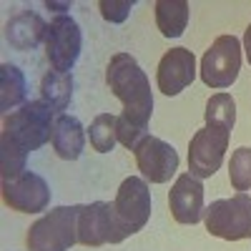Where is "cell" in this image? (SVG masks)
I'll list each match as a JSON object with an SVG mask.
<instances>
[{"label":"cell","instance_id":"obj_1","mask_svg":"<svg viewBox=\"0 0 251 251\" xmlns=\"http://www.w3.org/2000/svg\"><path fill=\"white\" fill-rule=\"evenodd\" d=\"M106 86L123 103V113L116 121L118 143L128 151H136L149 138V121L153 113V93L149 75L138 60L128 53H116L106 68Z\"/></svg>","mask_w":251,"mask_h":251},{"label":"cell","instance_id":"obj_2","mask_svg":"<svg viewBox=\"0 0 251 251\" xmlns=\"http://www.w3.org/2000/svg\"><path fill=\"white\" fill-rule=\"evenodd\" d=\"M55 113L43 100H28L18 111L8 113L0 136V171L3 181L25 174L28 153L43 149L53 136Z\"/></svg>","mask_w":251,"mask_h":251},{"label":"cell","instance_id":"obj_3","mask_svg":"<svg viewBox=\"0 0 251 251\" xmlns=\"http://www.w3.org/2000/svg\"><path fill=\"white\" fill-rule=\"evenodd\" d=\"M80 203L73 206H55L46 211L28 228V251H68L78 244V219Z\"/></svg>","mask_w":251,"mask_h":251},{"label":"cell","instance_id":"obj_4","mask_svg":"<svg viewBox=\"0 0 251 251\" xmlns=\"http://www.w3.org/2000/svg\"><path fill=\"white\" fill-rule=\"evenodd\" d=\"M206 231L224 241L251 239V196L236 194L231 199H219L203 211Z\"/></svg>","mask_w":251,"mask_h":251},{"label":"cell","instance_id":"obj_5","mask_svg":"<svg viewBox=\"0 0 251 251\" xmlns=\"http://www.w3.org/2000/svg\"><path fill=\"white\" fill-rule=\"evenodd\" d=\"M241 71V43L236 35H219L201 58L199 75L208 88H228Z\"/></svg>","mask_w":251,"mask_h":251},{"label":"cell","instance_id":"obj_6","mask_svg":"<svg viewBox=\"0 0 251 251\" xmlns=\"http://www.w3.org/2000/svg\"><path fill=\"white\" fill-rule=\"evenodd\" d=\"M43 48H46V58L50 63V71L71 73L80 58V50H83L80 25L71 15H55L48 23Z\"/></svg>","mask_w":251,"mask_h":251},{"label":"cell","instance_id":"obj_7","mask_svg":"<svg viewBox=\"0 0 251 251\" xmlns=\"http://www.w3.org/2000/svg\"><path fill=\"white\" fill-rule=\"evenodd\" d=\"M113 211H116V216L121 221V228L126 231V236L138 234L141 228L149 224L151 211H153L149 181L141 178V176L123 178V183L118 186V191H116Z\"/></svg>","mask_w":251,"mask_h":251},{"label":"cell","instance_id":"obj_8","mask_svg":"<svg viewBox=\"0 0 251 251\" xmlns=\"http://www.w3.org/2000/svg\"><path fill=\"white\" fill-rule=\"evenodd\" d=\"M126 231L113 211V203L108 201H93L80 208L78 219V244L83 246H103V244H121L126 241Z\"/></svg>","mask_w":251,"mask_h":251},{"label":"cell","instance_id":"obj_9","mask_svg":"<svg viewBox=\"0 0 251 251\" xmlns=\"http://www.w3.org/2000/svg\"><path fill=\"white\" fill-rule=\"evenodd\" d=\"M228 138L231 131L214 126H203L201 131H196L188 143V174L196 178H211L224 163Z\"/></svg>","mask_w":251,"mask_h":251},{"label":"cell","instance_id":"obj_10","mask_svg":"<svg viewBox=\"0 0 251 251\" xmlns=\"http://www.w3.org/2000/svg\"><path fill=\"white\" fill-rule=\"evenodd\" d=\"M0 194H3V203L18 214H40L50 206V186L35 171H25L3 181Z\"/></svg>","mask_w":251,"mask_h":251},{"label":"cell","instance_id":"obj_11","mask_svg":"<svg viewBox=\"0 0 251 251\" xmlns=\"http://www.w3.org/2000/svg\"><path fill=\"white\" fill-rule=\"evenodd\" d=\"M133 153H136L138 171L151 183H169L171 176H176L178 171V153L163 138L149 136Z\"/></svg>","mask_w":251,"mask_h":251},{"label":"cell","instance_id":"obj_12","mask_svg":"<svg viewBox=\"0 0 251 251\" xmlns=\"http://www.w3.org/2000/svg\"><path fill=\"white\" fill-rule=\"evenodd\" d=\"M196 78V58L188 48L166 50L156 68V83L163 96H178Z\"/></svg>","mask_w":251,"mask_h":251},{"label":"cell","instance_id":"obj_13","mask_svg":"<svg viewBox=\"0 0 251 251\" xmlns=\"http://www.w3.org/2000/svg\"><path fill=\"white\" fill-rule=\"evenodd\" d=\"M169 208L174 221L183 224V226H194L203 219V183L201 178L191 176V174H181L171 191H169Z\"/></svg>","mask_w":251,"mask_h":251},{"label":"cell","instance_id":"obj_14","mask_svg":"<svg viewBox=\"0 0 251 251\" xmlns=\"http://www.w3.org/2000/svg\"><path fill=\"white\" fill-rule=\"evenodd\" d=\"M50 146L58 158L63 161H78L86 146V128L75 116L60 113L55 116L53 123V136H50Z\"/></svg>","mask_w":251,"mask_h":251},{"label":"cell","instance_id":"obj_15","mask_svg":"<svg viewBox=\"0 0 251 251\" xmlns=\"http://www.w3.org/2000/svg\"><path fill=\"white\" fill-rule=\"evenodd\" d=\"M46 30H48V23L38 13L23 10V13H18L8 20L5 40L15 50H30V48L40 46L46 40Z\"/></svg>","mask_w":251,"mask_h":251},{"label":"cell","instance_id":"obj_16","mask_svg":"<svg viewBox=\"0 0 251 251\" xmlns=\"http://www.w3.org/2000/svg\"><path fill=\"white\" fill-rule=\"evenodd\" d=\"M71 98H73V75L48 71L43 80H40V100L53 113L60 116V111H66L71 106Z\"/></svg>","mask_w":251,"mask_h":251},{"label":"cell","instance_id":"obj_17","mask_svg":"<svg viewBox=\"0 0 251 251\" xmlns=\"http://www.w3.org/2000/svg\"><path fill=\"white\" fill-rule=\"evenodd\" d=\"M25 91H28V86H25L23 71L13 66V63H3L0 66V111L8 116V113H13L15 106L28 103Z\"/></svg>","mask_w":251,"mask_h":251},{"label":"cell","instance_id":"obj_18","mask_svg":"<svg viewBox=\"0 0 251 251\" xmlns=\"http://www.w3.org/2000/svg\"><path fill=\"white\" fill-rule=\"evenodd\" d=\"M156 25L163 38H178L188 25V3L186 0H158L153 5Z\"/></svg>","mask_w":251,"mask_h":251},{"label":"cell","instance_id":"obj_19","mask_svg":"<svg viewBox=\"0 0 251 251\" xmlns=\"http://www.w3.org/2000/svg\"><path fill=\"white\" fill-rule=\"evenodd\" d=\"M203 118H206V126L231 131L234 123H236V100L228 93H214L206 100Z\"/></svg>","mask_w":251,"mask_h":251},{"label":"cell","instance_id":"obj_20","mask_svg":"<svg viewBox=\"0 0 251 251\" xmlns=\"http://www.w3.org/2000/svg\"><path fill=\"white\" fill-rule=\"evenodd\" d=\"M116 121H118V116H113V113H100V116L93 118L91 128H88V138H91L93 151H98V153H111L113 151V146L118 143Z\"/></svg>","mask_w":251,"mask_h":251},{"label":"cell","instance_id":"obj_21","mask_svg":"<svg viewBox=\"0 0 251 251\" xmlns=\"http://www.w3.org/2000/svg\"><path fill=\"white\" fill-rule=\"evenodd\" d=\"M228 181H231L234 191L246 194L251 188V149L249 146H241L231 153V161H228Z\"/></svg>","mask_w":251,"mask_h":251},{"label":"cell","instance_id":"obj_22","mask_svg":"<svg viewBox=\"0 0 251 251\" xmlns=\"http://www.w3.org/2000/svg\"><path fill=\"white\" fill-rule=\"evenodd\" d=\"M133 5H136L133 0H100V3H98L103 20H108V23H113V25L126 23Z\"/></svg>","mask_w":251,"mask_h":251},{"label":"cell","instance_id":"obj_23","mask_svg":"<svg viewBox=\"0 0 251 251\" xmlns=\"http://www.w3.org/2000/svg\"><path fill=\"white\" fill-rule=\"evenodd\" d=\"M244 53H246L249 66H251V23H249V28L244 30Z\"/></svg>","mask_w":251,"mask_h":251}]
</instances>
